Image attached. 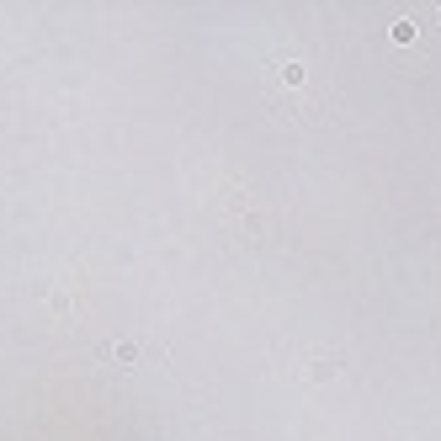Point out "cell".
Here are the masks:
<instances>
[{
  "label": "cell",
  "instance_id": "1",
  "mask_svg": "<svg viewBox=\"0 0 441 441\" xmlns=\"http://www.w3.org/2000/svg\"><path fill=\"white\" fill-rule=\"evenodd\" d=\"M276 85L303 91V85H309V64H303V59H282V64H276Z\"/></svg>",
  "mask_w": 441,
  "mask_h": 441
},
{
  "label": "cell",
  "instance_id": "2",
  "mask_svg": "<svg viewBox=\"0 0 441 441\" xmlns=\"http://www.w3.org/2000/svg\"><path fill=\"white\" fill-rule=\"evenodd\" d=\"M415 37V22H394V43H409Z\"/></svg>",
  "mask_w": 441,
  "mask_h": 441
},
{
  "label": "cell",
  "instance_id": "3",
  "mask_svg": "<svg viewBox=\"0 0 441 441\" xmlns=\"http://www.w3.org/2000/svg\"><path fill=\"white\" fill-rule=\"evenodd\" d=\"M436 16H441V6H436Z\"/></svg>",
  "mask_w": 441,
  "mask_h": 441
}]
</instances>
